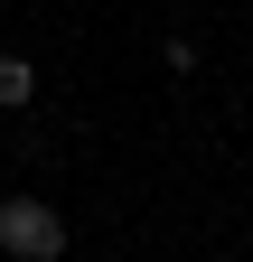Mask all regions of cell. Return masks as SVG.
Instances as JSON below:
<instances>
[{
	"mask_svg": "<svg viewBox=\"0 0 253 262\" xmlns=\"http://www.w3.org/2000/svg\"><path fill=\"white\" fill-rule=\"evenodd\" d=\"M0 253L10 262H66V215L47 196H0Z\"/></svg>",
	"mask_w": 253,
	"mask_h": 262,
	"instance_id": "obj_1",
	"label": "cell"
},
{
	"mask_svg": "<svg viewBox=\"0 0 253 262\" xmlns=\"http://www.w3.org/2000/svg\"><path fill=\"white\" fill-rule=\"evenodd\" d=\"M28 94H38V66H28V56H0V113H19Z\"/></svg>",
	"mask_w": 253,
	"mask_h": 262,
	"instance_id": "obj_2",
	"label": "cell"
}]
</instances>
